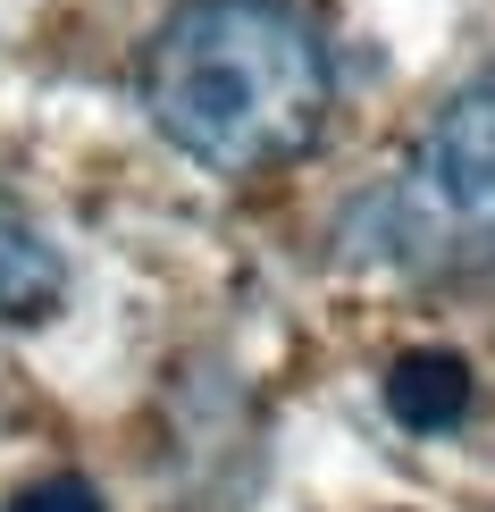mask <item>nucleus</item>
Listing matches in <instances>:
<instances>
[{"mask_svg":"<svg viewBox=\"0 0 495 512\" xmlns=\"http://www.w3.org/2000/svg\"><path fill=\"white\" fill-rule=\"evenodd\" d=\"M143 118L219 177L303 160L328 126L336 68L294 0H185L143 42Z\"/></svg>","mask_w":495,"mask_h":512,"instance_id":"obj_1","label":"nucleus"},{"mask_svg":"<svg viewBox=\"0 0 495 512\" xmlns=\"http://www.w3.org/2000/svg\"><path fill=\"white\" fill-rule=\"evenodd\" d=\"M386 261L412 277H479L495 269V76L462 84L420 126L412 160L378 194Z\"/></svg>","mask_w":495,"mask_h":512,"instance_id":"obj_2","label":"nucleus"},{"mask_svg":"<svg viewBox=\"0 0 495 512\" xmlns=\"http://www.w3.org/2000/svg\"><path fill=\"white\" fill-rule=\"evenodd\" d=\"M59 294H68V269H59L51 236L17 210V194L0 185V319L26 328V319H51Z\"/></svg>","mask_w":495,"mask_h":512,"instance_id":"obj_3","label":"nucleus"},{"mask_svg":"<svg viewBox=\"0 0 495 512\" xmlns=\"http://www.w3.org/2000/svg\"><path fill=\"white\" fill-rule=\"evenodd\" d=\"M470 395H479L470 387V361L445 353V345H412L395 370H386V412H395L412 437H445L470 412Z\"/></svg>","mask_w":495,"mask_h":512,"instance_id":"obj_4","label":"nucleus"},{"mask_svg":"<svg viewBox=\"0 0 495 512\" xmlns=\"http://www.w3.org/2000/svg\"><path fill=\"white\" fill-rule=\"evenodd\" d=\"M9 512H101V487L76 479V471H51V479H34V487H17Z\"/></svg>","mask_w":495,"mask_h":512,"instance_id":"obj_5","label":"nucleus"}]
</instances>
